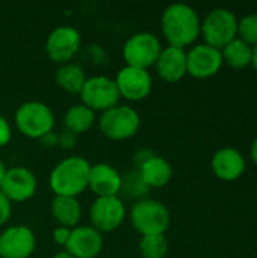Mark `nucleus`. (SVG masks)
Returning a JSON list of instances; mask_svg holds the SVG:
<instances>
[{"mask_svg": "<svg viewBox=\"0 0 257 258\" xmlns=\"http://www.w3.org/2000/svg\"><path fill=\"white\" fill-rule=\"evenodd\" d=\"M139 251L144 258H165L168 252V240L165 234L142 236L139 240Z\"/></svg>", "mask_w": 257, "mask_h": 258, "instance_id": "nucleus-24", "label": "nucleus"}, {"mask_svg": "<svg viewBox=\"0 0 257 258\" xmlns=\"http://www.w3.org/2000/svg\"><path fill=\"white\" fill-rule=\"evenodd\" d=\"M88 187L97 195V198L118 197L123 189V177L114 166L108 163L91 165Z\"/></svg>", "mask_w": 257, "mask_h": 258, "instance_id": "nucleus-16", "label": "nucleus"}, {"mask_svg": "<svg viewBox=\"0 0 257 258\" xmlns=\"http://www.w3.org/2000/svg\"><path fill=\"white\" fill-rule=\"evenodd\" d=\"M251 159H253V162L257 165V138L254 139L253 145H251Z\"/></svg>", "mask_w": 257, "mask_h": 258, "instance_id": "nucleus-29", "label": "nucleus"}, {"mask_svg": "<svg viewBox=\"0 0 257 258\" xmlns=\"http://www.w3.org/2000/svg\"><path fill=\"white\" fill-rule=\"evenodd\" d=\"M208 45L223 50L230 41L238 38V20L226 8L211 11L201 23V32Z\"/></svg>", "mask_w": 257, "mask_h": 258, "instance_id": "nucleus-6", "label": "nucleus"}, {"mask_svg": "<svg viewBox=\"0 0 257 258\" xmlns=\"http://www.w3.org/2000/svg\"><path fill=\"white\" fill-rule=\"evenodd\" d=\"M11 136H12L11 125L8 119L3 115H0V147H5L11 141Z\"/></svg>", "mask_w": 257, "mask_h": 258, "instance_id": "nucleus-28", "label": "nucleus"}, {"mask_svg": "<svg viewBox=\"0 0 257 258\" xmlns=\"http://www.w3.org/2000/svg\"><path fill=\"white\" fill-rule=\"evenodd\" d=\"M15 125L18 132L32 139H42L52 133L55 116L52 109L42 101H26L15 112Z\"/></svg>", "mask_w": 257, "mask_h": 258, "instance_id": "nucleus-3", "label": "nucleus"}, {"mask_svg": "<svg viewBox=\"0 0 257 258\" xmlns=\"http://www.w3.org/2000/svg\"><path fill=\"white\" fill-rule=\"evenodd\" d=\"M82 104L94 112H105L118 104L120 92L115 80L106 76H94L86 79L80 91Z\"/></svg>", "mask_w": 257, "mask_h": 258, "instance_id": "nucleus-8", "label": "nucleus"}, {"mask_svg": "<svg viewBox=\"0 0 257 258\" xmlns=\"http://www.w3.org/2000/svg\"><path fill=\"white\" fill-rule=\"evenodd\" d=\"M238 35L248 45H257V14H248L238 21Z\"/></svg>", "mask_w": 257, "mask_h": 258, "instance_id": "nucleus-25", "label": "nucleus"}, {"mask_svg": "<svg viewBox=\"0 0 257 258\" xmlns=\"http://www.w3.org/2000/svg\"><path fill=\"white\" fill-rule=\"evenodd\" d=\"M36 248V237L26 225H12L0 233V258H29Z\"/></svg>", "mask_w": 257, "mask_h": 258, "instance_id": "nucleus-10", "label": "nucleus"}, {"mask_svg": "<svg viewBox=\"0 0 257 258\" xmlns=\"http://www.w3.org/2000/svg\"><path fill=\"white\" fill-rule=\"evenodd\" d=\"M223 67L221 50L208 44H198L186 53L188 74L195 79H209L215 76Z\"/></svg>", "mask_w": 257, "mask_h": 258, "instance_id": "nucleus-14", "label": "nucleus"}, {"mask_svg": "<svg viewBox=\"0 0 257 258\" xmlns=\"http://www.w3.org/2000/svg\"><path fill=\"white\" fill-rule=\"evenodd\" d=\"M53 258H74L71 254H68L67 251H61V252H56Z\"/></svg>", "mask_w": 257, "mask_h": 258, "instance_id": "nucleus-30", "label": "nucleus"}, {"mask_svg": "<svg viewBox=\"0 0 257 258\" xmlns=\"http://www.w3.org/2000/svg\"><path fill=\"white\" fill-rule=\"evenodd\" d=\"M114 80L118 88L120 97H124L130 101H141L147 98L153 86L151 76L147 70L129 65L121 68Z\"/></svg>", "mask_w": 257, "mask_h": 258, "instance_id": "nucleus-12", "label": "nucleus"}, {"mask_svg": "<svg viewBox=\"0 0 257 258\" xmlns=\"http://www.w3.org/2000/svg\"><path fill=\"white\" fill-rule=\"evenodd\" d=\"M155 65H156L158 74L161 76L162 80L176 83V82L182 80L185 77V74H188L186 51H185V48L168 45V47L162 48Z\"/></svg>", "mask_w": 257, "mask_h": 258, "instance_id": "nucleus-17", "label": "nucleus"}, {"mask_svg": "<svg viewBox=\"0 0 257 258\" xmlns=\"http://www.w3.org/2000/svg\"><path fill=\"white\" fill-rule=\"evenodd\" d=\"M6 166H5V163L0 160V184H2V181H3V178H5V174H6Z\"/></svg>", "mask_w": 257, "mask_h": 258, "instance_id": "nucleus-31", "label": "nucleus"}, {"mask_svg": "<svg viewBox=\"0 0 257 258\" xmlns=\"http://www.w3.org/2000/svg\"><path fill=\"white\" fill-rule=\"evenodd\" d=\"M0 192L11 203H23L30 200L36 192L35 174L24 166L8 168L0 184Z\"/></svg>", "mask_w": 257, "mask_h": 258, "instance_id": "nucleus-13", "label": "nucleus"}, {"mask_svg": "<svg viewBox=\"0 0 257 258\" xmlns=\"http://www.w3.org/2000/svg\"><path fill=\"white\" fill-rule=\"evenodd\" d=\"M253 67H254V70L257 71V45H254L253 47Z\"/></svg>", "mask_w": 257, "mask_h": 258, "instance_id": "nucleus-32", "label": "nucleus"}, {"mask_svg": "<svg viewBox=\"0 0 257 258\" xmlns=\"http://www.w3.org/2000/svg\"><path fill=\"white\" fill-rule=\"evenodd\" d=\"M52 215L61 227L73 228L82 216V207L74 197H56L52 201Z\"/></svg>", "mask_w": 257, "mask_h": 258, "instance_id": "nucleus-20", "label": "nucleus"}, {"mask_svg": "<svg viewBox=\"0 0 257 258\" xmlns=\"http://www.w3.org/2000/svg\"><path fill=\"white\" fill-rule=\"evenodd\" d=\"M80 47V33L71 26H59L50 32L45 39V53L47 56L58 62H70Z\"/></svg>", "mask_w": 257, "mask_h": 258, "instance_id": "nucleus-11", "label": "nucleus"}, {"mask_svg": "<svg viewBox=\"0 0 257 258\" xmlns=\"http://www.w3.org/2000/svg\"><path fill=\"white\" fill-rule=\"evenodd\" d=\"M85 82H86V76L79 63L67 62L62 63L56 71L58 86L70 94H80Z\"/></svg>", "mask_w": 257, "mask_h": 258, "instance_id": "nucleus-22", "label": "nucleus"}, {"mask_svg": "<svg viewBox=\"0 0 257 258\" xmlns=\"http://www.w3.org/2000/svg\"><path fill=\"white\" fill-rule=\"evenodd\" d=\"M92 227L100 233L115 231L126 218V207L120 197H100L91 206Z\"/></svg>", "mask_w": 257, "mask_h": 258, "instance_id": "nucleus-9", "label": "nucleus"}, {"mask_svg": "<svg viewBox=\"0 0 257 258\" xmlns=\"http://www.w3.org/2000/svg\"><path fill=\"white\" fill-rule=\"evenodd\" d=\"M12 213V203L0 192V227L5 225Z\"/></svg>", "mask_w": 257, "mask_h": 258, "instance_id": "nucleus-27", "label": "nucleus"}, {"mask_svg": "<svg viewBox=\"0 0 257 258\" xmlns=\"http://www.w3.org/2000/svg\"><path fill=\"white\" fill-rule=\"evenodd\" d=\"M138 174L147 187H164L173 177V168L167 159L151 154L139 165Z\"/></svg>", "mask_w": 257, "mask_h": 258, "instance_id": "nucleus-19", "label": "nucleus"}, {"mask_svg": "<svg viewBox=\"0 0 257 258\" xmlns=\"http://www.w3.org/2000/svg\"><path fill=\"white\" fill-rule=\"evenodd\" d=\"M71 230L73 228H67V227H61V225L58 228H55V231H53V240H55V243L65 248L67 243H68V240H70Z\"/></svg>", "mask_w": 257, "mask_h": 258, "instance_id": "nucleus-26", "label": "nucleus"}, {"mask_svg": "<svg viewBox=\"0 0 257 258\" xmlns=\"http://www.w3.org/2000/svg\"><path fill=\"white\" fill-rule=\"evenodd\" d=\"M103 248L101 233L94 227H74L65 251L74 258H95Z\"/></svg>", "mask_w": 257, "mask_h": 258, "instance_id": "nucleus-15", "label": "nucleus"}, {"mask_svg": "<svg viewBox=\"0 0 257 258\" xmlns=\"http://www.w3.org/2000/svg\"><path fill=\"white\" fill-rule=\"evenodd\" d=\"M132 225L142 236L165 234L170 227L171 216L168 209L156 200H139L130 210Z\"/></svg>", "mask_w": 257, "mask_h": 258, "instance_id": "nucleus-4", "label": "nucleus"}, {"mask_svg": "<svg viewBox=\"0 0 257 258\" xmlns=\"http://www.w3.org/2000/svg\"><path fill=\"white\" fill-rule=\"evenodd\" d=\"M95 121V112L85 104H73L64 115V125L68 133L80 135L88 132Z\"/></svg>", "mask_w": 257, "mask_h": 258, "instance_id": "nucleus-21", "label": "nucleus"}, {"mask_svg": "<svg viewBox=\"0 0 257 258\" xmlns=\"http://www.w3.org/2000/svg\"><path fill=\"white\" fill-rule=\"evenodd\" d=\"M161 51H162V45L155 33L138 32L133 33L124 42L123 57L129 67L147 70L148 67L156 63Z\"/></svg>", "mask_w": 257, "mask_h": 258, "instance_id": "nucleus-7", "label": "nucleus"}, {"mask_svg": "<svg viewBox=\"0 0 257 258\" xmlns=\"http://www.w3.org/2000/svg\"><path fill=\"white\" fill-rule=\"evenodd\" d=\"M91 165L80 156H71L61 160L50 172V189L56 197L80 195L88 187Z\"/></svg>", "mask_w": 257, "mask_h": 258, "instance_id": "nucleus-2", "label": "nucleus"}, {"mask_svg": "<svg viewBox=\"0 0 257 258\" xmlns=\"http://www.w3.org/2000/svg\"><path fill=\"white\" fill-rule=\"evenodd\" d=\"M139 113L126 104H117L105 112L98 119L100 132L112 141H124L135 136L139 130Z\"/></svg>", "mask_w": 257, "mask_h": 258, "instance_id": "nucleus-5", "label": "nucleus"}, {"mask_svg": "<svg viewBox=\"0 0 257 258\" xmlns=\"http://www.w3.org/2000/svg\"><path fill=\"white\" fill-rule=\"evenodd\" d=\"M162 32L173 47L191 45L201 32V21L195 9L186 3L170 5L161 18Z\"/></svg>", "mask_w": 257, "mask_h": 258, "instance_id": "nucleus-1", "label": "nucleus"}, {"mask_svg": "<svg viewBox=\"0 0 257 258\" xmlns=\"http://www.w3.org/2000/svg\"><path fill=\"white\" fill-rule=\"evenodd\" d=\"M221 54H223V62H226L235 70H242L253 62V47L239 38L230 41L221 50Z\"/></svg>", "mask_w": 257, "mask_h": 258, "instance_id": "nucleus-23", "label": "nucleus"}, {"mask_svg": "<svg viewBox=\"0 0 257 258\" xmlns=\"http://www.w3.org/2000/svg\"><path fill=\"white\" fill-rule=\"evenodd\" d=\"M244 169L245 160L235 148H221L212 157V171L224 181L238 180L244 174Z\"/></svg>", "mask_w": 257, "mask_h": 258, "instance_id": "nucleus-18", "label": "nucleus"}]
</instances>
